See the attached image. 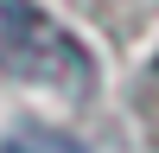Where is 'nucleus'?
Masks as SVG:
<instances>
[{
  "label": "nucleus",
  "mask_w": 159,
  "mask_h": 153,
  "mask_svg": "<svg viewBox=\"0 0 159 153\" xmlns=\"http://www.w3.org/2000/svg\"><path fill=\"white\" fill-rule=\"evenodd\" d=\"M0 76L83 96L96 83V64L38 0H0Z\"/></svg>",
  "instance_id": "obj_1"
},
{
  "label": "nucleus",
  "mask_w": 159,
  "mask_h": 153,
  "mask_svg": "<svg viewBox=\"0 0 159 153\" xmlns=\"http://www.w3.org/2000/svg\"><path fill=\"white\" fill-rule=\"evenodd\" d=\"M0 153H76V147H70V140H57V134H38V128H19Z\"/></svg>",
  "instance_id": "obj_2"
}]
</instances>
